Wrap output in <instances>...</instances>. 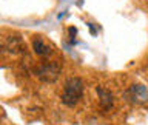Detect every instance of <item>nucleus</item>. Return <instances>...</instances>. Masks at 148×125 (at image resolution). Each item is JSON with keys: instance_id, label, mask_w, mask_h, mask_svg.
I'll return each instance as SVG.
<instances>
[{"instance_id": "f257e3e1", "label": "nucleus", "mask_w": 148, "mask_h": 125, "mask_svg": "<svg viewBox=\"0 0 148 125\" xmlns=\"http://www.w3.org/2000/svg\"><path fill=\"white\" fill-rule=\"evenodd\" d=\"M83 96V80L80 77H69L63 85L62 102L66 106H76Z\"/></svg>"}, {"instance_id": "f03ea898", "label": "nucleus", "mask_w": 148, "mask_h": 125, "mask_svg": "<svg viewBox=\"0 0 148 125\" xmlns=\"http://www.w3.org/2000/svg\"><path fill=\"white\" fill-rule=\"evenodd\" d=\"M60 71H62V67L59 63H45L36 69V76L40 79L42 82H46V83H53L59 79L60 76Z\"/></svg>"}, {"instance_id": "7ed1b4c3", "label": "nucleus", "mask_w": 148, "mask_h": 125, "mask_svg": "<svg viewBox=\"0 0 148 125\" xmlns=\"http://www.w3.org/2000/svg\"><path fill=\"white\" fill-rule=\"evenodd\" d=\"M125 97H127V100L133 102V104H143V102L148 100V90L142 83H134L127 90Z\"/></svg>"}, {"instance_id": "20e7f679", "label": "nucleus", "mask_w": 148, "mask_h": 125, "mask_svg": "<svg viewBox=\"0 0 148 125\" xmlns=\"http://www.w3.org/2000/svg\"><path fill=\"white\" fill-rule=\"evenodd\" d=\"M97 94H99V104L102 106V110L108 111L114 104V99H113V94L111 91H108L106 88H97Z\"/></svg>"}, {"instance_id": "39448f33", "label": "nucleus", "mask_w": 148, "mask_h": 125, "mask_svg": "<svg viewBox=\"0 0 148 125\" xmlns=\"http://www.w3.org/2000/svg\"><path fill=\"white\" fill-rule=\"evenodd\" d=\"M32 48H34V53L37 56H48L51 53V46L42 37H36L32 40Z\"/></svg>"}]
</instances>
